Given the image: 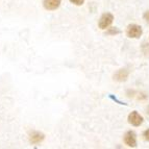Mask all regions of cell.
Wrapping results in <instances>:
<instances>
[{
  "instance_id": "8",
  "label": "cell",
  "mask_w": 149,
  "mask_h": 149,
  "mask_svg": "<svg viewBox=\"0 0 149 149\" xmlns=\"http://www.w3.org/2000/svg\"><path fill=\"white\" fill-rule=\"evenodd\" d=\"M119 33H121V30L118 29L117 27L107 28V35H109V36H116V35H119Z\"/></svg>"
},
{
  "instance_id": "11",
  "label": "cell",
  "mask_w": 149,
  "mask_h": 149,
  "mask_svg": "<svg viewBox=\"0 0 149 149\" xmlns=\"http://www.w3.org/2000/svg\"><path fill=\"white\" fill-rule=\"evenodd\" d=\"M143 17H144V20H145V21H147V22L149 23V10H147V12L145 13Z\"/></svg>"
},
{
  "instance_id": "5",
  "label": "cell",
  "mask_w": 149,
  "mask_h": 149,
  "mask_svg": "<svg viewBox=\"0 0 149 149\" xmlns=\"http://www.w3.org/2000/svg\"><path fill=\"white\" fill-rule=\"evenodd\" d=\"M128 75H129V71L127 69H120L114 74V79L116 81L123 82L128 78Z\"/></svg>"
},
{
  "instance_id": "4",
  "label": "cell",
  "mask_w": 149,
  "mask_h": 149,
  "mask_svg": "<svg viewBox=\"0 0 149 149\" xmlns=\"http://www.w3.org/2000/svg\"><path fill=\"white\" fill-rule=\"evenodd\" d=\"M124 143L128 147H137V134L132 130H129L124 134Z\"/></svg>"
},
{
  "instance_id": "2",
  "label": "cell",
  "mask_w": 149,
  "mask_h": 149,
  "mask_svg": "<svg viewBox=\"0 0 149 149\" xmlns=\"http://www.w3.org/2000/svg\"><path fill=\"white\" fill-rule=\"evenodd\" d=\"M113 21H114V16L111 14V13H105L101 16L99 20V23H98V26L101 29H107L109 28L111 25H112Z\"/></svg>"
},
{
  "instance_id": "6",
  "label": "cell",
  "mask_w": 149,
  "mask_h": 149,
  "mask_svg": "<svg viewBox=\"0 0 149 149\" xmlns=\"http://www.w3.org/2000/svg\"><path fill=\"white\" fill-rule=\"evenodd\" d=\"M62 0H44L43 5L47 10H55L60 8Z\"/></svg>"
},
{
  "instance_id": "10",
  "label": "cell",
  "mask_w": 149,
  "mask_h": 149,
  "mask_svg": "<svg viewBox=\"0 0 149 149\" xmlns=\"http://www.w3.org/2000/svg\"><path fill=\"white\" fill-rule=\"evenodd\" d=\"M143 137H144V139L146 140V141L149 142V128L146 129V130L143 132Z\"/></svg>"
},
{
  "instance_id": "7",
  "label": "cell",
  "mask_w": 149,
  "mask_h": 149,
  "mask_svg": "<svg viewBox=\"0 0 149 149\" xmlns=\"http://www.w3.org/2000/svg\"><path fill=\"white\" fill-rule=\"evenodd\" d=\"M45 136L40 132H32L29 136V141L31 144H39L44 140Z\"/></svg>"
},
{
  "instance_id": "1",
  "label": "cell",
  "mask_w": 149,
  "mask_h": 149,
  "mask_svg": "<svg viewBox=\"0 0 149 149\" xmlns=\"http://www.w3.org/2000/svg\"><path fill=\"white\" fill-rule=\"evenodd\" d=\"M143 35V29L140 25L130 24L126 28V36L130 39H139Z\"/></svg>"
},
{
  "instance_id": "3",
  "label": "cell",
  "mask_w": 149,
  "mask_h": 149,
  "mask_svg": "<svg viewBox=\"0 0 149 149\" xmlns=\"http://www.w3.org/2000/svg\"><path fill=\"white\" fill-rule=\"evenodd\" d=\"M143 121H144L143 117H142L137 111H134V112H132L128 115V123L132 124V126H136V127L140 126V125H142Z\"/></svg>"
},
{
  "instance_id": "9",
  "label": "cell",
  "mask_w": 149,
  "mask_h": 149,
  "mask_svg": "<svg viewBox=\"0 0 149 149\" xmlns=\"http://www.w3.org/2000/svg\"><path fill=\"white\" fill-rule=\"evenodd\" d=\"M70 2L71 3H73V4H75V5H82L84 4V2H85V0H70Z\"/></svg>"
}]
</instances>
